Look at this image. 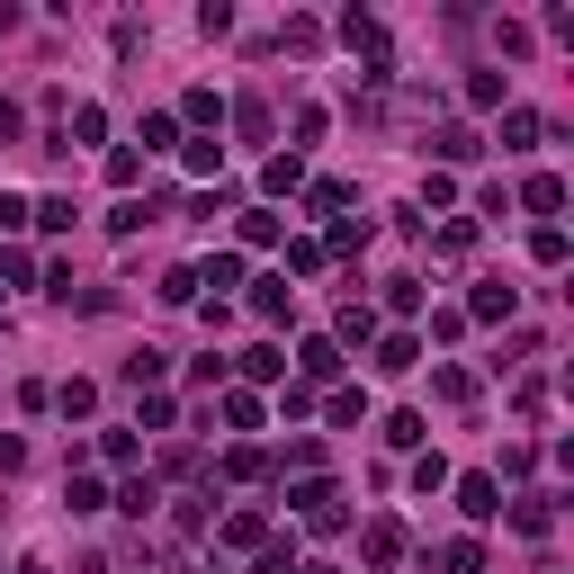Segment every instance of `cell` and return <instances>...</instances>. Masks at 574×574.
<instances>
[{"instance_id":"obj_2","label":"cell","mask_w":574,"mask_h":574,"mask_svg":"<svg viewBox=\"0 0 574 574\" xmlns=\"http://www.w3.org/2000/svg\"><path fill=\"white\" fill-rule=\"evenodd\" d=\"M512 306H521V287H502V278H485L476 297H467V323H512Z\"/></svg>"},{"instance_id":"obj_32","label":"cell","mask_w":574,"mask_h":574,"mask_svg":"<svg viewBox=\"0 0 574 574\" xmlns=\"http://www.w3.org/2000/svg\"><path fill=\"white\" fill-rule=\"evenodd\" d=\"M180 144V117H144V153H171Z\"/></svg>"},{"instance_id":"obj_14","label":"cell","mask_w":574,"mask_h":574,"mask_svg":"<svg viewBox=\"0 0 574 574\" xmlns=\"http://www.w3.org/2000/svg\"><path fill=\"white\" fill-rule=\"evenodd\" d=\"M243 378H252V386H278V378H287V359L261 341V350H243Z\"/></svg>"},{"instance_id":"obj_8","label":"cell","mask_w":574,"mask_h":574,"mask_svg":"<svg viewBox=\"0 0 574 574\" xmlns=\"http://www.w3.org/2000/svg\"><path fill=\"white\" fill-rule=\"evenodd\" d=\"M521 206H530V215H556V206H565V180H556V171H530V180H521Z\"/></svg>"},{"instance_id":"obj_12","label":"cell","mask_w":574,"mask_h":574,"mask_svg":"<svg viewBox=\"0 0 574 574\" xmlns=\"http://www.w3.org/2000/svg\"><path fill=\"white\" fill-rule=\"evenodd\" d=\"M359 548H369V565H395V556H404V521H369V539H359Z\"/></svg>"},{"instance_id":"obj_22","label":"cell","mask_w":574,"mask_h":574,"mask_svg":"<svg viewBox=\"0 0 574 574\" xmlns=\"http://www.w3.org/2000/svg\"><path fill=\"white\" fill-rule=\"evenodd\" d=\"M440 565H449V574H485V548H476V539H449Z\"/></svg>"},{"instance_id":"obj_10","label":"cell","mask_w":574,"mask_h":574,"mask_svg":"<svg viewBox=\"0 0 574 574\" xmlns=\"http://www.w3.org/2000/svg\"><path fill=\"white\" fill-rule=\"evenodd\" d=\"M162 369H171V350H153V341L126 350V386H162Z\"/></svg>"},{"instance_id":"obj_31","label":"cell","mask_w":574,"mask_h":574,"mask_svg":"<svg viewBox=\"0 0 574 574\" xmlns=\"http://www.w3.org/2000/svg\"><path fill=\"white\" fill-rule=\"evenodd\" d=\"M225 422H234V431H261V395L234 386V395H225Z\"/></svg>"},{"instance_id":"obj_26","label":"cell","mask_w":574,"mask_h":574,"mask_svg":"<svg viewBox=\"0 0 574 574\" xmlns=\"http://www.w3.org/2000/svg\"><path fill=\"white\" fill-rule=\"evenodd\" d=\"M243 243H252V252H269V243H278V215H269V206H252V215H243Z\"/></svg>"},{"instance_id":"obj_28","label":"cell","mask_w":574,"mask_h":574,"mask_svg":"<svg viewBox=\"0 0 574 574\" xmlns=\"http://www.w3.org/2000/svg\"><path fill=\"white\" fill-rule=\"evenodd\" d=\"M431 386H440V404H476V378H467V369H440Z\"/></svg>"},{"instance_id":"obj_19","label":"cell","mask_w":574,"mask_h":574,"mask_svg":"<svg viewBox=\"0 0 574 574\" xmlns=\"http://www.w3.org/2000/svg\"><path fill=\"white\" fill-rule=\"evenodd\" d=\"M297 359H306V378H341V341H306Z\"/></svg>"},{"instance_id":"obj_11","label":"cell","mask_w":574,"mask_h":574,"mask_svg":"<svg viewBox=\"0 0 574 574\" xmlns=\"http://www.w3.org/2000/svg\"><path fill=\"white\" fill-rule=\"evenodd\" d=\"M225 548H269V521L261 512H225V530H215Z\"/></svg>"},{"instance_id":"obj_7","label":"cell","mask_w":574,"mask_h":574,"mask_svg":"<svg viewBox=\"0 0 574 574\" xmlns=\"http://www.w3.org/2000/svg\"><path fill=\"white\" fill-rule=\"evenodd\" d=\"M153 215H162V198H117V206H108V234H144Z\"/></svg>"},{"instance_id":"obj_36","label":"cell","mask_w":574,"mask_h":574,"mask_svg":"<svg viewBox=\"0 0 574 574\" xmlns=\"http://www.w3.org/2000/svg\"><path fill=\"white\" fill-rule=\"evenodd\" d=\"M369 332H378V315H369V306L350 297V306H341V341H369Z\"/></svg>"},{"instance_id":"obj_38","label":"cell","mask_w":574,"mask_h":574,"mask_svg":"<svg viewBox=\"0 0 574 574\" xmlns=\"http://www.w3.org/2000/svg\"><path fill=\"white\" fill-rule=\"evenodd\" d=\"M252 574H297V548H261V556H252Z\"/></svg>"},{"instance_id":"obj_21","label":"cell","mask_w":574,"mask_h":574,"mask_svg":"<svg viewBox=\"0 0 574 574\" xmlns=\"http://www.w3.org/2000/svg\"><path fill=\"white\" fill-rule=\"evenodd\" d=\"M530 261L556 269V261H565V225H539V234H530Z\"/></svg>"},{"instance_id":"obj_15","label":"cell","mask_w":574,"mask_h":574,"mask_svg":"<svg viewBox=\"0 0 574 574\" xmlns=\"http://www.w3.org/2000/svg\"><path fill=\"white\" fill-rule=\"evenodd\" d=\"M63 512H108V485H91V476H72V485H63Z\"/></svg>"},{"instance_id":"obj_41","label":"cell","mask_w":574,"mask_h":574,"mask_svg":"<svg viewBox=\"0 0 574 574\" xmlns=\"http://www.w3.org/2000/svg\"><path fill=\"white\" fill-rule=\"evenodd\" d=\"M297 574H341V565H297Z\"/></svg>"},{"instance_id":"obj_39","label":"cell","mask_w":574,"mask_h":574,"mask_svg":"<svg viewBox=\"0 0 574 574\" xmlns=\"http://www.w3.org/2000/svg\"><path fill=\"white\" fill-rule=\"evenodd\" d=\"M28 467V440H10V431H0V476H19Z\"/></svg>"},{"instance_id":"obj_3","label":"cell","mask_w":574,"mask_h":574,"mask_svg":"<svg viewBox=\"0 0 574 574\" xmlns=\"http://www.w3.org/2000/svg\"><path fill=\"white\" fill-rule=\"evenodd\" d=\"M458 512H467V521H493V512H502V485H493V476H458Z\"/></svg>"},{"instance_id":"obj_29","label":"cell","mask_w":574,"mask_h":574,"mask_svg":"<svg viewBox=\"0 0 574 574\" xmlns=\"http://www.w3.org/2000/svg\"><path fill=\"white\" fill-rule=\"evenodd\" d=\"M234 126H243L252 144H269V99H243V108H234Z\"/></svg>"},{"instance_id":"obj_6","label":"cell","mask_w":574,"mask_h":574,"mask_svg":"<svg viewBox=\"0 0 574 574\" xmlns=\"http://www.w3.org/2000/svg\"><path fill=\"white\" fill-rule=\"evenodd\" d=\"M548 521H556V493H521L512 502V530L521 539H548Z\"/></svg>"},{"instance_id":"obj_5","label":"cell","mask_w":574,"mask_h":574,"mask_svg":"<svg viewBox=\"0 0 574 574\" xmlns=\"http://www.w3.org/2000/svg\"><path fill=\"white\" fill-rule=\"evenodd\" d=\"M252 315H261V323H287V315H297V287H287V278H261V287H252Z\"/></svg>"},{"instance_id":"obj_40","label":"cell","mask_w":574,"mask_h":574,"mask_svg":"<svg viewBox=\"0 0 574 574\" xmlns=\"http://www.w3.org/2000/svg\"><path fill=\"white\" fill-rule=\"evenodd\" d=\"M19 574H54V565H45V556H19Z\"/></svg>"},{"instance_id":"obj_18","label":"cell","mask_w":574,"mask_h":574,"mask_svg":"<svg viewBox=\"0 0 574 574\" xmlns=\"http://www.w3.org/2000/svg\"><path fill=\"white\" fill-rule=\"evenodd\" d=\"M261 180H269V198H287V189H306V162H297V153H278Z\"/></svg>"},{"instance_id":"obj_1","label":"cell","mask_w":574,"mask_h":574,"mask_svg":"<svg viewBox=\"0 0 574 574\" xmlns=\"http://www.w3.org/2000/svg\"><path fill=\"white\" fill-rule=\"evenodd\" d=\"M287 502H297V521H306V530H323V539H332V530L350 521V502H341V493H332L323 476H306V485H297V493H287Z\"/></svg>"},{"instance_id":"obj_23","label":"cell","mask_w":574,"mask_h":574,"mask_svg":"<svg viewBox=\"0 0 574 574\" xmlns=\"http://www.w3.org/2000/svg\"><path fill=\"white\" fill-rule=\"evenodd\" d=\"M153 297H162V306H189V297H198V269H162Z\"/></svg>"},{"instance_id":"obj_13","label":"cell","mask_w":574,"mask_h":574,"mask_svg":"<svg viewBox=\"0 0 574 574\" xmlns=\"http://www.w3.org/2000/svg\"><path fill=\"white\" fill-rule=\"evenodd\" d=\"M431 153H440V162H476L485 144H476V126H440V135H431Z\"/></svg>"},{"instance_id":"obj_16","label":"cell","mask_w":574,"mask_h":574,"mask_svg":"<svg viewBox=\"0 0 574 574\" xmlns=\"http://www.w3.org/2000/svg\"><path fill=\"white\" fill-rule=\"evenodd\" d=\"M225 476H234V485H261V476H269V458L243 440V449H225Z\"/></svg>"},{"instance_id":"obj_24","label":"cell","mask_w":574,"mask_h":574,"mask_svg":"<svg viewBox=\"0 0 574 574\" xmlns=\"http://www.w3.org/2000/svg\"><path fill=\"white\" fill-rule=\"evenodd\" d=\"M54 404H63V413H72V422H82V413H91V404H99V386H91V378H72V386H54Z\"/></svg>"},{"instance_id":"obj_17","label":"cell","mask_w":574,"mask_h":574,"mask_svg":"<svg viewBox=\"0 0 574 574\" xmlns=\"http://www.w3.org/2000/svg\"><path fill=\"white\" fill-rule=\"evenodd\" d=\"M530 144H539V117L512 108V117H502V153H530Z\"/></svg>"},{"instance_id":"obj_37","label":"cell","mask_w":574,"mask_h":574,"mask_svg":"<svg viewBox=\"0 0 574 574\" xmlns=\"http://www.w3.org/2000/svg\"><path fill=\"white\" fill-rule=\"evenodd\" d=\"M467 108H502V72H476V82H467Z\"/></svg>"},{"instance_id":"obj_9","label":"cell","mask_w":574,"mask_h":574,"mask_svg":"<svg viewBox=\"0 0 574 574\" xmlns=\"http://www.w3.org/2000/svg\"><path fill=\"white\" fill-rule=\"evenodd\" d=\"M378 369H386V378L422 369V341H413V332H386V341H378Z\"/></svg>"},{"instance_id":"obj_30","label":"cell","mask_w":574,"mask_h":574,"mask_svg":"<svg viewBox=\"0 0 574 574\" xmlns=\"http://www.w3.org/2000/svg\"><path fill=\"white\" fill-rule=\"evenodd\" d=\"M306 206H315V215H341V206H350V189H341V180H315V189H306Z\"/></svg>"},{"instance_id":"obj_33","label":"cell","mask_w":574,"mask_h":574,"mask_svg":"<svg viewBox=\"0 0 574 574\" xmlns=\"http://www.w3.org/2000/svg\"><path fill=\"white\" fill-rule=\"evenodd\" d=\"M180 153H189V171H198V180H206V171H215V162H225V144H215V135H198V144H180Z\"/></svg>"},{"instance_id":"obj_4","label":"cell","mask_w":574,"mask_h":574,"mask_svg":"<svg viewBox=\"0 0 574 574\" xmlns=\"http://www.w3.org/2000/svg\"><path fill=\"white\" fill-rule=\"evenodd\" d=\"M108 502H117L126 521H153V512H162V493H153V476H126V485H117Z\"/></svg>"},{"instance_id":"obj_27","label":"cell","mask_w":574,"mask_h":574,"mask_svg":"<svg viewBox=\"0 0 574 574\" xmlns=\"http://www.w3.org/2000/svg\"><path fill=\"white\" fill-rule=\"evenodd\" d=\"M180 117H189V126H215V117H225V99H215V91H189Z\"/></svg>"},{"instance_id":"obj_34","label":"cell","mask_w":574,"mask_h":574,"mask_svg":"<svg viewBox=\"0 0 574 574\" xmlns=\"http://www.w3.org/2000/svg\"><path fill=\"white\" fill-rule=\"evenodd\" d=\"M234 278H243V261H234V252H215V261L198 269V287H234Z\"/></svg>"},{"instance_id":"obj_20","label":"cell","mask_w":574,"mask_h":574,"mask_svg":"<svg viewBox=\"0 0 574 574\" xmlns=\"http://www.w3.org/2000/svg\"><path fill=\"white\" fill-rule=\"evenodd\" d=\"M99 458H108V467H135L144 440H135V431H99Z\"/></svg>"},{"instance_id":"obj_25","label":"cell","mask_w":574,"mask_h":574,"mask_svg":"<svg viewBox=\"0 0 574 574\" xmlns=\"http://www.w3.org/2000/svg\"><path fill=\"white\" fill-rule=\"evenodd\" d=\"M386 440H395V449H422V440H431V422H422V413H395V422H386Z\"/></svg>"},{"instance_id":"obj_35","label":"cell","mask_w":574,"mask_h":574,"mask_svg":"<svg viewBox=\"0 0 574 574\" xmlns=\"http://www.w3.org/2000/svg\"><path fill=\"white\" fill-rule=\"evenodd\" d=\"M386 306L395 315H422V278H386Z\"/></svg>"}]
</instances>
